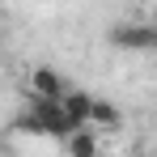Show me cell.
Here are the masks:
<instances>
[{"label":"cell","mask_w":157,"mask_h":157,"mask_svg":"<svg viewBox=\"0 0 157 157\" xmlns=\"http://www.w3.org/2000/svg\"><path fill=\"white\" fill-rule=\"evenodd\" d=\"M89 123L102 128V132H115L119 123H123V110H119L115 102H106V98H94V106H89Z\"/></svg>","instance_id":"obj_4"},{"label":"cell","mask_w":157,"mask_h":157,"mask_svg":"<svg viewBox=\"0 0 157 157\" xmlns=\"http://www.w3.org/2000/svg\"><path fill=\"white\" fill-rule=\"evenodd\" d=\"M59 144H64V153H72V157H94L98 153V128H94V123H81V128H72Z\"/></svg>","instance_id":"obj_3"},{"label":"cell","mask_w":157,"mask_h":157,"mask_svg":"<svg viewBox=\"0 0 157 157\" xmlns=\"http://www.w3.org/2000/svg\"><path fill=\"white\" fill-rule=\"evenodd\" d=\"M64 89H68V81L59 77L55 68H34L26 77V94H34V98H64Z\"/></svg>","instance_id":"obj_2"},{"label":"cell","mask_w":157,"mask_h":157,"mask_svg":"<svg viewBox=\"0 0 157 157\" xmlns=\"http://www.w3.org/2000/svg\"><path fill=\"white\" fill-rule=\"evenodd\" d=\"M157 26H144V21H123V26L110 30V43L119 51H153Z\"/></svg>","instance_id":"obj_1"},{"label":"cell","mask_w":157,"mask_h":157,"mask_svg":"<svg viewBox=\"0 0 157 157\" xmlns=\"http://www.w3.org/2000/svg\"><path fill=\"white\" fill-rule=\"evenodd\" d=\"M153 55H157V38H153Z\"/></svg>","instance_id":"obj_6"},{"label":"cell","mask_w":157,"mask_h":157,"mask_svg":"<svg viewBox=\"0 0 157 157\" xmlns=\"http://www.w3.org/2000/svg\"><path fill=\"white\" fill-rule=\"evenodd\" d=\"M89 106H94V98H89L85 89H72V85L64 89V110H68L77 123H89Z\"/></svg>","instance_id":"obj_5"}]
</instances>
